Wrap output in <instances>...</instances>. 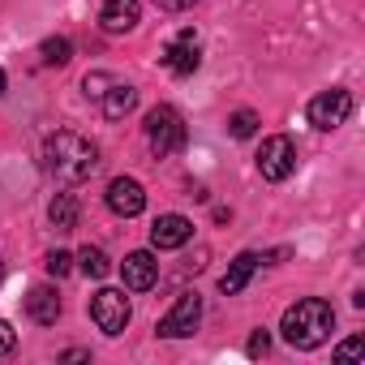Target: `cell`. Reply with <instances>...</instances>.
<instances>
[{"instance_id": "6da1fadb", "label": "cell", "mask_w": 365, "mask_h": 365, "mask_svg": "<svg viewBox=\"0 0 365 365\" xmlns=\"http://www.w3.org/2000/svg\"><path fill=\"white\" fill-rule=\"evenodd\" d=\"M43 168L48 176H56L61 185H82V180L99 168V146L73 129H56L43 142Z\"/></svg>"}, {"instance_id": "7a4b0ae2", "label": "cell", "mask_w": 365, "mask_h": 365, "mask_svg": "<svg viewBox=\"0 0 365 365\" xmlns=\"http://www.w3.org/2000/svg\"><path fill=\"white\" fill-rule=\"evenodd\" d=\"M279 331H284V339H288L292 348H301V352L322 348V344L331 339V331H335V309H331L322 297H301L297 305L284 309Z\"/></svg>"}, {"instance_id": "3957f363", "label": "cell", "mask_w": 365, "mask_h": 365, "mask_svg": "<svg viewBox=\"0 0 365 365\" xmlns=\"http://www.w3.org/2000/svg\"><path fill=\"white\" fill-rule=\"evenodd\" d=\"M185 116H180L172 103H159V108H150L146 112V142H150V150H155V159H168V155H176V150H185Z\"/></svg>"}, {"instance_id": "277c9868", "label": "cell", "mask_w": 365, "mask_h": 365, "mask_svg": "<svg viewBox=\"0 0 365 365\" xmlns=\"http://www.w3.org/2000/svg\"><path fill=\"white\" fill-rule=\"evenodd\" d=\"M129 297L120 292V288H99L95 297H91V318H95V327L103 331V335H120L125 327H129Z\"/></svg>"}, {"instance_id": "5b68a950", "label": "cell", "mask_w": 365, "mask_h": 365, "mask_svg": "<svg viewBox=\"0 0 365 365\" xmlns=\"http://www.w3.org/2000/svg\"><path fill=\"white\" fill-rule=\"evenodd\" d=\"M198 318H202V297H198V292H180L176 305L159 318L155 331H159L163 339H185V335L198 331Z\"/></svg>"}, {"instance_id": "8992f818", "label": "cell", "mask_w": 365, "mask_h": 365, "mask_svg": "<svg viewBox=\"0 0 365 365\" xmlns=\"http://www.w3.org/2000/svg\"><path fill=\"white\" fill-rule=\"evenodd\" d=\"M348 116H352V95H348V91H339V86H331V91H322V95H314V99H309V125H314V129H322V133L339 129Z\"/></svg>"}, {"instance_id": "52a82bcc", "label": "cell", "mask_w": 365, "mask_h": 365, "mask_svg": "<svg viewBox=\"0 0 365 365\" xmlns=\"http://www.w3.org/2000/svg\"><path fill=\"white\" fill-rule=\"evenodd\" d=\"M258 172H262L267 180H288V176L297 172V142H292L288 133L267 138L262 150H258Z\"/></svg>"}, {"instance_id": "ba28073f", "label": "cell", "mask_w": 365, "mask_h": 365, "mask_svg": "<svg viewBox=\"0 0 365 365\" xmlns=\"http://www.w3.org/2000/svg\"><path fill=\"white\" fill-rule=\"evenodd\" d=\"M198 65H202V43H198L194 31H180V35L163 48V69H168L172 78H190Z\"/></svg>"}, {"instance_id": "9c48e42d", "label": "cell", "mask_w": 365, "mask_h": 365, "mask_svg": "<svg viewBox=\"0 0 365 365\" xmlns=\"http://www.w3.org/2000/svg\"><path fill=\"white\" fill-rule=\"evenodd\" d=\"M108 211L120 215V220H133L146 211V190L138 185L133 176H116L112 185H108Z\"/></svg>"}, {"instance_id": "30bf717a", "label": "cell", "mask_w": 365, "mask_h": 365, "mask_svg": "<svg viewBox=\"0 0 365 365\" xmlns=\"http://www.w3.org/2000/svg\"><path fill=\"white\" fill-rule=\"evenodd\" d=\"M194 241V224L185 215H159L150 224V245L155 250H180V245H190Z\"/></svg>"}, {"instance_id": "8fae6325", "label": "cell", "mask_w": 365, "mask_h": 365, "mask_svg": "<svg viewBox=\"0 0 365 365\" xmlns=\"http://www.w3.org/2000/svg\"><path fill=\"white\" fill-rule=\"evenodd\" d=\"M120 279H125L129 292H146V288H155V279H159V262H155L146 250H133V254H125V262H120Z\"/></svg>"}, {"instance_id": "7c38bea8", "label": "cell", "mask_w": 365, "mask_h": 365, "mask_svg": "<svg viewBox=\"0 0 365 365\" xmlns=\"http://www.w3.org/2000/svg\"><path fill=\"white\" fill-rule=\"evenodd\" d=\"M138 22H142V5H138V0H108L103 14H99V26L108 35H129Z\"/></svg>"}, {"instance_id": "4fadbf2b", "label": "cell", "mask_w": 365, "mask_h": 365, "mask_svg": "<svg viewBox=\"0 0 365 365\" xmlns=\"http://www.w3.org/2000/svg\"><path fill=\"white\" fill-rule=\"evenodd\" d=\"M258 267H262V254H254V250L237 254V258H232V267H228V275L220 279V292H224V297H237V292L254 279V271H258Z\"/></svg>"}, {"instance_id": "5bb4252c", "label": "cell", "mask_w": 365, "mask_h": 365, "mask_svg": "<svg viewBox=\"0 0 365 365\" xmlns=\"http://www.w3.org/2000/svg\"><path fill=\"white\" fill-rule=\"evenodd\" d=\"M99 103H103V116H108V120H125V116L138 108V91H133L129 82H112Z\"/></svg>"}, {"instance_id": "9a60e30c", "label": "cell", "mask_w": 365, "mask_h": 365, "mask_svg": "<svg viewBox=\"0 0 365 365\" xmlns=\"http://www.w3.org/2000/svg\"><path fill=\"white\" fill-rule=\"evenodd\" d=\"M26 314L39 322V327H52L61 318V297L52 288H31L26 292Z\"/></svg>"}, {"instance_id": "2e32d148", "label": "cell", "mask_w": 365, "mask_h": 365, "mask_svg": "<svg viewBox=\"0 0 365 365\" xmlns=\"http://www.w3.org/2000/svg\"><path fill=\"white\" fill-rule=\"evenodd\" d=\"M48 220H52L56 232H73L78 228V198L73 194H56L52 207H48Z\"/></svg>"}, {"instance_id": "e0dca14e", "label": "cell", "mask_w": 365, "mask_h": 365, "mask_svg": "<svg viewBox=\"0 0 365 365\" xmlns=\"http://www.w3.org/2000/svg\"><path fill=\"white\" fill-rule=\"evenodd\" d=\"M78 267H82L86 279H103V275L112 271V262H108V254H103L99 245H86V250L78 254Z\"/></svg>"}, {"instance_id": "ac0fdd59", "label": "cell", "mask_w": 365, "mask_h": 365, "mask_svg": "<svg viewBox=\"0 0 365 365\" xmlns=\"http://www.w3.org/2000/svg\"><path fill=\"white\" fill-rule=\"evenodd\" d=\"M39 56H43V65H52V69H61V65H69V56H73V43H69L65 35H52V39H43V48H39Z\"/></svg>"}, {"instance_id": "d6986e66", "label": "cell", "mask_w": 365, "mask_h": 365, "mask_svg": "<svg viewBox=\"0 0 365 365\" xmlns=\"http://www.w3.org/2000/svg\"><path fill=\"white\" fill-rule=\"evenodd\" d=\"M258 125H262V120H258V112H250V108H241V112L228 116V133H232V138H254Z\"/></svg>"}, {"instance_id": "ffe728a7", "label": "cell", "mask_w": 365, "mask_h": 365, "mask_svg": "<svg viewBox=\"0 0 365 365\" xmlns=\"http://www.w3.org/2000/svg\"><path fill=\"white\" fill-rule=\"evenodd\" d=\"M43 267H48V275H56V279H65V275L73 271V254H69V250H52V254L43 258Z\"/></svg>"}, {"instance_id": "44dd1931", "label": "cell", "mask_w": 365, "mask_h": 365, "mask_svg": "<svg viewBox=\"0 0 365 365\" xmlns=\"http://www.w3.org/2000/svg\"><path fill=\"white\" fill-rule=\"evenodd\" d=\"M112 82H116L112 73H86V78H82V91H86L91 99H103V91H108Z\"/></svg>"}, {"instance_id": "7402d4cb", "label": "cell", "mask_w": 365, "mask_h": 365, "mask_svg": "<svg viewBox=\"0 0 365 365\" xmlns=\"http://www.w3.org/2000/svg\"><path fill=\"white\" fill-rule=\"evenodd\" d=\"M356 356H365V339L361 335H352V339H344L335 348V361H356Z\"/></svg>"}, {"instance_id": "603a6c76", "label": "cell", "mask_w": 365, "mask_h": 365, "mask_svg": "<svg viewBox=\"0 0 365 365\" xmlns=\"http://www.w3.org/2000/svg\"><path fill=\"white\" fill-rule=\"evenodd\" d=\"M267 348H271V335H267V331H254V335H250V344H245V352H250V356H267Z\"/></svg>"}, {"instance_id": "cb8c5ba5", "label": "cell", "mask_w": 365, "mask_h": 365, "mask_svg": "<svg viewBox=\"0 0 365 365\" xmlns=\"http://www.w3.org/2000/svg\"><path fill=\"white\" fill-rule=\"evenodd\" d=\"M14 344H18V335H14V327H9L5 318H0V356H5V352H14Z\"/></svg>"}, {"instance_id": "d4e9b609", "label": "cell", "mask_w": 365, "mask_h": 365, "mask_svg": "<svg viewBox=\"0 0 365 365\" xmlns=\"http://www.w3.org/2000/svg\"><path fill=\"white\" fill-rule=\"evenodd\" d=\"M155 5L163 9V14H185V9H194L198 0H155Z\"/></svg>"}, {"instance_id": "484cf974", "label": "cell", "mask_w": 365, "mask_h": 365, "mask_svg": "<svg viewBox=\"0 0 365 365\" xmlns=\"http://www.w3.org/2000/svg\"><path fill=\"white\" fill-rule=\"evenodd\" d=\"M61 361H91V352L86 348H69V352H61Z\"/></svg>"}, {"instance_id": "4316f807", "label": "cell", "mask_w": 365, "mask_h": 365, "mask_svg": "<svg viewBox=\"0 0 365 365\" xmlns=\"http://www.w3.org/2000/svg\"><path fill=\"white\" fill-rule=\"evenodd\" d=\"M5 86H9V78H5V69H0V95H5Z\"/></svg>"}, {"instance_id": "83f0119b", "label": "cell", "mask_w": 365, "mask_h": 365, "mask_svg": "<svg viewBox=\"0 0 365 365\" xmlns=\"http://www.w3.org/2000/svg\"><path fill=\"white\" fill-rule=\"evenodd\" d=\"M0 279H5V262H0Z\"/></svg>"}]
</instances>
